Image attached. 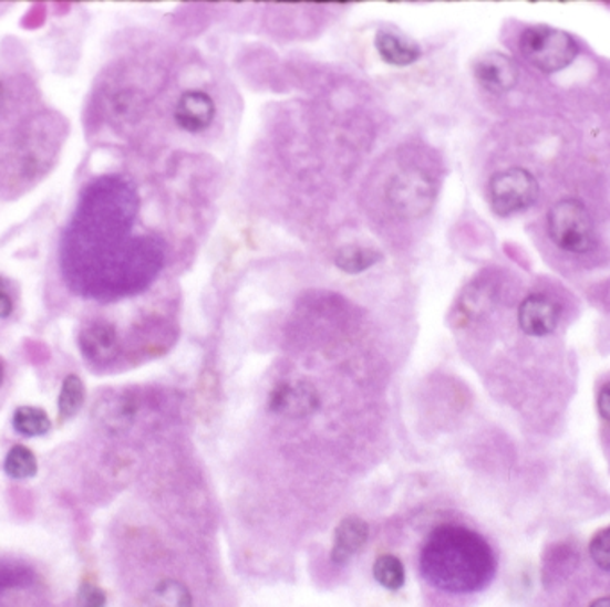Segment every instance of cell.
I'll list each match as a JSON object with an SVG mask.
<instances>
[{
  "mask_svg": "<svg viewBox=\"0 0 610 607\" xmlns=\"http://www.w3.org/2000/svg\"><path fill=\"white\" fill-rule=\"evenodd\" d=\"M138 214V195L122 177L96 178L79 201L61 244L70 282L93 293H120L151 282L163 264V244L131 238Z\"/></svg>",
  "mask_w": 610,
  "mask_h": 607,
  "instance_id": "obj_1",
  "label": "cell"
},
{
  "mask_svg": "<svg viewBox=\"0 0 610 607\" xmlns=\"http://www.w3.org/2000/svg\"><path fill=\"white\" fill-rule=\"evenodd\" d=\"M420 571L432 586L448 594H473L495 577L492 545L466 525H440L428 534L420 554Z\"/></svg>",
  "mask_w": 610,
  "mask_h": 607,
  "instance_id": "obj_2",
  "label": "cell"
},
{
  "mask_svg": "<svg viewBox=\"0 0 610 607\" xmlns=\"http://www.w3.org/2000/svg\"><path fill=\"white\" fill-rule=\"evenodd\" d=\"M63 122H55L54 116H38L31 119L20 136L14 139V169L22 180L40 177L51 168L55 154L63 142Z\"/></svg>",
  "mask_w": 610,
  "mask_h": 607,
  "instance_id": "obj_3",
  "label": "cell"
},
{
  "mask_svg": "<svg viewBox=\"0 0 610 607\" xmlns=\"http://www.w3.org/2000/svg\"><path fill=\"white\" fill-rule=\"evenodd\" d=\"M519 51L542 74H557L577 60L580 45L562 29L530 25L521 32Z\"/></svg>",
  "mask_w": 610,
  "mask_h": 607,
  "instance_id": "obj_4",
  "label": "cell"
},
{
  "mask_svg": "<svg viewBox=\"0 0 610 607\" xmlns=\"http://www.w3.org/2000/svg\"><path fill=\"white\" fill-rule=\"evenodd\" d=\"M548 233L557 248L575 255L591 252L597 242L591 214L582 201L575 198H565L551 207Z\"/></svg>",
  "mask_w": 610,
  "mask_h": 607,
  "instance_id": "obj_5",
  "label": "cell"
},
{
  "mask_svg": "<svg viewBox=\"0 0 610 607\" xmlns=\"http://www.w3.org/2000/svg\"><path fill=\"white\" fill-rule=\"evenodd\" d=\"M385 198L402 218H422L434 206L436 186L422 169H400L385 186Z\"/></svg>",
  "mask_w": 610,
  "mask_h": 607,
  "instance_id": "obj_6",
  "label": "cell"
},
{
  "mask_svg": "<svg viewBox=\"0 0 610 607\" xmlns=\"http://www.w3.org/2000/svg\"><path fill=\"white\" fill-rule=\"evenodd\" d=\"M539 198V184L528 169L507 168L489 180V203L500 218L530 209Z\"/></svg>",
  "mask_w": 610,
  "mask_h": 607,
  "instance_id": "obj_7",
  "label": "cell"
},
{
  "mask_svg": "<svg viewBox=\"0 0 610 607\" xmlns=\"http://www.w3.org/2000/svg\"><path fill=\"white\" fill-rule=\"evenodd\" d=\"M320 407V393L309 379L280 381L268 396V410L286 419H306L314 416Z\"/></svg>",
  "mask_w": 610,
  "mask_h": 607,
  "instance_id": "obj_8",
  "label": "cell"
},
{
  "mask_svg": "<svg viewBox=\"0 0 610 607\" xmlns=\"http://www.w3.org/2000/svg\"><path fill=\"white\" fill-rule=\"evenodd\" d=\"M79 347L92 366L106 367L116 360L122 352L118 332L110 321H87L79 334Z\"/></svg>",
  "mask_w": 610,
  "mask_h": 607,
  "instance_id": "obj_9",
  "label": "cell"
},
{
  "mask_svg": "<svg viewBox=\"0 0 610 607\" xmlns=\"http://www.w3.org/2000/svg\"><path fill=\"white\" fill-rule=\"evenodd\" d=\"M138 394L134 390H118V393L104 394L96 401L93 416L104 430L120 435L131 430V426L138 417Z\"/></svg>",
  "mask_w": 610,
  "mask_h": 607,
  "instance_id": "obj_10",
  "label": "cell"
},
{
  "mask_svg": "<svg viewBox=\"0 0 610 607\" xmlns=\"http://www.w3.org/2000/svg\"><path fill=\"white\" fill-rule=\"evenodd\" d=\"M473 75L486 92L502 95L516 86L519 77L518 64L502 52H487L473 64Z\"/></svg>",
  "mask_w": 610,
  "mask_h": 607,
  "instance_id": "obj_11",
  "label": "cell"
},
{
  "mask_svg": "<svg viewBox=\"0 0 610 607\" xmlns=\"http://www.w3.org/2000/svg\"><path fill=\"white\" fill-rule=\"evenodd\" d=\"M560 320V306L545 294H530L518 308V325L528 337L554 334Z\"/></svg>",
  "mask_w": 610,
  "mask_h": 607,
  "instance_id": "obj_12",
  "label": "cell"
},
{
  "mask_svg": "<svg viewBox=\"0 0 610 607\" xmlns=\"http://www.w3.org/2000/svg\"><path fill=\"white\" fill-rule=\"evenodd\" d=\"M216 116V105L211 96L204 92H186L175 105L174 118L186 133H204L211 127Z\"/></svg>",
  "mask_w": 610,
  "mask_h": 607,
  "instance_id": "obj_13",
  "label": "cell"
},
{
  "mask_svg": "<svg viewBox=\"0 0 610 607\" xmlns=\"http://www.w3.org/2000/svg\"><path fill=\"white\" fill-rule=\"evenodd\" d=\"M370 538V525L361 516H344L334 531L331 559L335 565H347Z\"/></svg>",
  "mask_w": 610,
  "mask_h": 607,
  "instance_id": "obj_14",
  "label": "cell"
},
{
  "mask_svg": "<svg viewBox=\"0 0 610 607\" xmlns=\"http://www.w3.org/2000/svg\"><path fill=\"white\" fill-rule=\"evenodd\" d=\"M376 54L391 66H409L422 57V49L413 40L393 31H381L375 34Z\"/></svg>",
  "mask_w": 610,
  "mask_h": 607,
  "instance_id": "obj_15",
  "label": "cell"
},
{
  "mask_svg": "<svg viewBox=\"0 0 610 607\" xmlns=\"http://www.w3.org/2000/svg\"><path fill=\"white\" fill-rule=\"evenodd\" d=\"M382 255L376 248L366 244H347L335 252L334 264L343 273L359 274L370 270L376 262H381Z\"/></svg>",
  "mask_w": 610,
  "mask_h": 607,
  "instance_id": "obj_16",
  "label": "cell"
},
{
  "mask_svg": "<svg viewBox=\"0 0 610 607\" xmlns=\"http://www.w3.org/2000/svg\"><path fill=\"white\" fill-rule=\"evenodd\" d=\"M148 607H193L192 592L180 580H161L148 595Z\"/></svg>",
  "mask_w": 610,
  "mask_h": 607,
  "instance_id": "obj_17",
  "label": "cell"
},
{
  "mask_svg": "<svg viewBox=\"0 0 610 607\" xmlns=\"http://www.w3.org/2000/svg\"><path fill=\"white\" fill-rule=\"evenodd\" d=\"M13 428L22 437L34 439L51 431L52 420L43 408L19 407L13 414Z\"/></svg>",
  "mask_w": 610,
  "mask_h": 607,
  "instance_id": "obj_18",
  "label": "cell"
},
{
  "mask_svg": "<svg viewBox=\"0 0 610 607\" xmlns=\"http://www.w3.org/2000/svg\"><path fill=\"white\" fill-rule=\"evenodd\" d=\"M373 577L382 588L399 592L405 585L404 563L393 554H382L373 563Z\"/></svg>",
  "mask_w": 610,
  "mask_h": 607,
  "instance_id": "obj_19",
  "label": "cell"
},
{
  "mask_svg": "<svg viewBox=\"0 0 610 607\" xmlns=\"http://www.w3.org/2000/svg\"><path fill=\"white\" fill-rule=\"evenodd\" d=\"M84 399H86V388H84L83 379L77 375L66 376L61 385L60 399H58L61 419H72L77 416L79 410L83 408Z\"/></svg>",
  "mask_w": 610,
  "mask_h": 607,
  "instance_id": "obj_20",
  "label": "cell"
},
{
  "mask_svg": "<svg viewBox=\"0 0 610 607\" xmlns=\"http://www.w3.org/2000/svg\"><path fill=\"white\" fill-rule=\"evenodd\" d=\"M6 474L13 480H29L38 474V460L34 452L25 446H13L6 454Z\"/></svg>",
  "mask_w": 610,
  "mask_h": 607,
  "instance_id": "obj_21",
  "label": "cell"
},
{
  "mask_svg": "<svg viewBox=\"0 0 610 607\" xmlns=\"http://www.w3.org/2000/svg\"><path fill=\"white\" fill-rule=\"evenodd\" d=\"M589 554L595 565L601 571L610 572V527L598 531L589 544Z\"/></svg>",
  "mask_w": 610,
  "mask_h": 607,
  "instance_id": "obj_22",
  "label": "cell"
},
{
  "mask_svg": "<svg viewBox=\"0 0 610 607\" xmlns=\"http://www.w3.org/2000/svg\"><path fill=\"white\" fill-rule=\"evenodd\" d=\"M107 597L101 586L84 580L77 592V607H106Z\"/></svg>",
  "mask_w": 610,
  "mask_h": 607,
  "instance_id": "obj_23",
  "label": "cell"
},
{
  "mask_svg": "<svg viewBox=\"0 0 610 607\" xmlns=\"http://www.w3.org/2000/svg\"><path fill=\"white\" fill-rule=\"evenodd\" d=\"M14 81L10 77L0 75V116H4L6 113H10L11 104L14 101Z\"/></svg>",
  "mask_w": 610,
  "mask_h": 607,
  "instance_id": "obj_24",
  "label": "cell"
},
{
  "mask_svg": "<svg viewBox=\"0 0 610 607\" xmlns=\"http://www.w3.org/2000/svg\"><path fill=\"white\" fill-rule=\"evenodd\" d=\"M14 311L13 296L10 293V285L0 276V320L10 317Z\"/></svg>",
  "mask_w": 610,
  "mask_h": 607,
  "instance_id": "obj_25",
  "label": "cell"
},
{
  "mask_svg": "<svg viewBox=\"0 0 610 607\" xmlns=\"http://www.w3.org/2000/svg\"><path fill=\"white\" fill-rule=\"evenodd\" d=\"M46 17V6L37 4L32 10L28 11V14L22 19L23 29H38L40 25H43Z\"/></svg>",
  "mask_w": 610,
  "mask_h": 607,
  "instance_id": "obj_26",
  "label": "cell"
},
{
  "mask_svg": "<svg viewBox=\"0 0 610 607\" xmlns=\"http://www.w3.org/2000/svg\"><path fill=\"white\" fill-rule=\"evenodd\" d=\"M598 414L601 419L606 420L610 425V381H607L603 387L600 388L597 399Z\"/></svg>",
  "mask_w": 610,
  "mask_h": 607,
  "instance_id": "obj_27",
  "label": "cell"
},
{
  "mask_svg": "<svg viewBox=\"0 0 610 607\" xmlns=\"http://www.w3.org/2000/svg\"><path fill=\"white\" fill-rule=\"evenodd\" d=\"M589 607H610V597L598 598V600H595Z\"/></svg>",
  "mask_w": 610,
  "mask_h": 607,
  "instance_id": "obj_28",
  "label": "cell"
},
{
  "mask_svg": "<svg viewBox=\"0 0 610 607\" xmlns=\"http://www.w3.org/2000/svg\"><path fill=\"white\" fill-rule=\"evenodd\" d=\"M4 376H6L4 364H2V360H0V387H2V384H4Z\"/></svg>",
  "mask_w": 610,
  "mask_h": 607,
  "instance_id": "obj_29",
  "label": "cell"
}]
</instances>
